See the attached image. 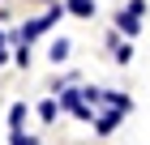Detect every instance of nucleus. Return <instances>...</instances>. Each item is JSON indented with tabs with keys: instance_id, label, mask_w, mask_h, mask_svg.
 <instances>
[{
	"instance_id": "6",
	"label": "nucleus",
	"mask_w": 150,
	"mask_h": 145,
	"mask_svg": "<svg viewBox=\"0 0 150 145\" xmlns=\"http://www.w3.org/2000/svg\"><path fill=\"white\" fill-rule=\"evenodd\" d=\"M64 9L73 17H94V0H64Z\"/></svg>"
},
{
	"instance_id": "7",
	"label": "nucleus",
	"mask_w": 150,
	"mask_h": 145,
	"mask_svg": "<svg viewBox=\"0 0 150 145\" xmlns=\"http://www.w3.org/2000/svg\"><path fill=\"white\" fill-rule=\"evenodd\" d=\"M56 111H60V102H56V98H43V102H39V120H43V124L56 120Z\"/></svg>"
},
{
	"instance_id": "4",
	"label": "nucleus",
	"mask_w": 150,
	"mask_h": 145,
	"mask_svg": "<svg viewBox=\"0 0 150 145\" xmlns=\"http://www.w3.org/2000/svg\"><path fill=\"white\" fill-rule=\"evenodd\" d=\"M26 115H30V107H26V102H13V107H9V128H13V132H22Z\"/></svg>"
},
{
	"instance_id": "3",
	"label": "nucleus",
	"mask_w": 150,
	"mask_h": 145,
	"mask_svg": "<svg viewBox=\"0 0 150 145\" xmlns=\"http://www.w3.org/2000/svg\"><path fill=\"white\" fill-rule=\"evenodd\" d=\"M103 102L107 107H116V111H133V98H129V94H120V90H103Z\"/></svg>"
},
{
	"instance_id": "10",
	"label": "nucleus",
	"mask_w": 150,
	"mask_h": 145,
	"mask_svg": "<svg viewBox=\"0 0 150 145\" xmlns=\"http://www.w3.org/2000/svg\"><path fill=\"white\" fill-rule=\"evenodd\" d=\"M13 64H17V68H26V64H30V51H26V43H17V51H13Z\"/></svg>"
},
{
	"instance_id": "1",
	"label": "nucleus",
	"mask_w": 150,
	"mask_h": 145,
	"mask_svg": "<svg viewBox=\"0 0 150 145\" xmlns=\"http://www.w3.org/2000/svg\"><path fill=\"white\" fill-rule=\"evenodd\" d=\"M120 115H125V111H116V107H107L103 115H94V132H99V137H112L116 124H120Z\"/></svg>"
},
{
	"instance_id": "5",
	"label": "nucleus",
	"mask_w": 150,
	"mask_h": 145,
	"mask_svg": "<svg viewBox=\"0 0 150 145\" xmlns=\"http://www.w3.org/2000/svg\"><path fill=\"white\" fill-rule=\"evenodd\" d=\"M69 51H73V43H69V39H56V43L47 47V56H52V64H60V60H69Z\"/></svg>"
},
{
	"instance_id": "11",
	"label": "nucleus",
	"mask_w": 150,
	"mask_h": 145,
	"mask_svg": "<svg viewBox=\"0 0 150 145\" xmlns=\"http://www.w3.org/2000/svg\"><path fill=\"white\" fill-rule=\"evenodd\" d=\"M125 9H129V13H137V17H142V13H146V0H129Z\"/></svg>"
},
{
	"instance_id": "8",
	"label": "nucleus",
	"mask_w": 150,
	"mask_h": 145,
	"mask_svg": "<svg viewBox=\"0 0 150 145\" xmlns=\"http://www.w3.org/2000/svg\"><path fill=\"white\" fill-rule=\"evenodd\" d=\"M9 145H39V137H30V132H9Z\"/></svg>"
},
{
	"instance_id": "2",
	"label": "nucleus",
	"mask_w": 150,
	"mask_h": 145,
	"mask_svg": "<svg viewBox=\"0 0 150 145\" xmlns=\"http://www.w3.org/2000/svg\"><path fill=\"white\" fill-rule=\"evenodd\" d=\"M116 30H125V39H133V34L142 30V17L129 13V9H120V13H116Z\"/></svg>"
},
{
	"instance_id": "12",
	"label": "nucleus",
	"mask_w": 150,
	"mask_h": 145,
	"mask_svg": "<svg viewBox=\"0 0 150 145\" xmlns=\"http://www.w3.org/2000/svg\"><path fill=\"white\" fill-rule=\"evenodd\" d=\"M0 64H4V43H0Z\"/></svg>"
},
{
	"instance_id": "9",
	"label": "nucleus",
	"mask_w": 150,
	"mask_h": 145,
	"mask_svg": "<svg viewBox=\"0 0 150 145\" xmlns=\"http://www.w3.org/2000/svg\"><path fill=\"white\" fill-rule=\"evenodd\" d=\"M129 60H133V47H129V43H116V64H129Z\"/></svg>"
}]
</instances>
